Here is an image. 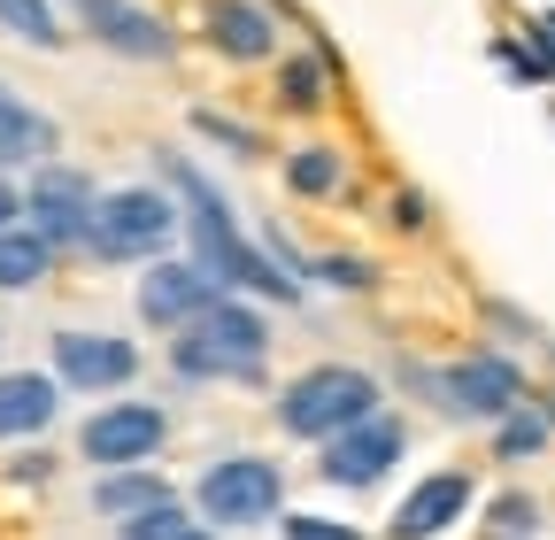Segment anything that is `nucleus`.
<instances>
[{
    "label": "nucleus",
    "instance_id": "f257e3e1",
    "mask_svg": "<svg viewBox=\"0 0 555 540\" xmlns=\"http://www.w3.org/2000/svg\"><path fill=\"white\" fill-rule=\"evenodd\" d=\"M155 170H163V185L178 193V232L193 240V262L217 270L224 294L240 286V294H262V301H301V279H294V270H278V255H262V247L240 232V217H232V201L217 193V178H201L178 147H163Z\"/></svg>",
    "mask_w": 555,
    "mask_h": 540
},
{
    "label": "nucleus",
    "instance_id": "f03ea898",
    "mask_svg": "<svg viewBox=\"0 0 555 540\" xmlns=\"http://www.w3.org/2000/svg\"><path fill=\"white\" fill-rule=\"evenodd\" d=\"M270 363V324L255 301H208L185 332H170V371L185 386H208V378H262Z\"/></svg>",
    "mask_w": 555,
    "mask_h": 540
},
{
    "label": "nucleus",
    "instance_id": "7ed1b4c3",
    "mask_svg": "<svg viewBox=\"0 0 555 540\" xmlns=\"http://www.w3.org/2000/svg\"><path fill=\"white\" fill-rule=\"evenodd\" d=\"M363 417H378V378L356 371V363H309L301 378L278 386V425H286L294 440L324 448L332 433L363 425Z\"/></svg>",
    "mask_w": 555,
    "mask_h": 540
},
{
    "label": "nucleus",
    "instance_id": "20e7f679",
    "mask_svg": "<svg viewBox=\"0 0 555 540\" xmlns=\"http://www.w3.org/2000/svg\"><path fill=\"white\" fill-rule=\"evenodd\" d=\"M170 240H178V193L170 185H116L93 209L86 255H101V262H155Z\"/></svg>",
    "mask_w": 555,
    "mask_h": 540
},
{
    "label": "nucleus",
    "instance_id": "39448f33",
    "mask_svg": "<svg viewBox=\"0 0 555 540\" xmlns=\"http://www.w3.org/2000/svg\"><path fill=\"white\" fill-rule=\"evenodd\" d=\"M201 525L217 532H247V525H270L278 510H286V471H278L270 455H217L201 471Z\"/></svg>",
    "mask_w": 555,
    "mask_h": 540
},
{
    "label": "nucleus",
    "instance_id": "423d86ee",
    "mask_svg": "<svg viewBox=\"0 0 555 540\" xmlns=\"http://www.w3.org/2000/svg\"><path fill=\"white\" fill-rule=\"evenodd\" d=\"M93 209H101V185L78 170V163H39L31 185H24V224L62 255V247H86L93 240Z\"/></svg>",
    "mask_w": 555,
    "mask_h": 540
},
{
    "label": "nucleus",
    "instance_id": "0eeeda50",
    "mask_svg": "<svg viewBox=\"0 0 555 540\" xmlns=\"http://www.w3.org/2000/svg\"><path fill=\"white\" fill-rule=\"evenodd\" d=\"M47 356H54V386H69V394H116L139 378V340L93 332V324H62Z\"/></svg>",
    "mask_w": 555,
    "mask_h": 540
},
{
    "label": "nucleus",
    "instance_id": "6e6552de",
    "mask_svg": "<svg viewBox=\"0 0 555 540\" xmlns=\"http://www.w3.org/2000/svg\"><path fill=\"white\" fill-rule=\"evenodd\" d=\"M208 301H224V279L201 270L193 255H155L139 270V324H155V332H185Z\"/></svg>",
    "mask_w": 555,
    "mask_h": 540
},
{
    "label": "nucleus",
    "instance_id": "1a4fd4ad",
    "mask_svg": "<svg viewBox=\"0 0 555 540\" xmlns=\"http://www.w3.org/2000/svg\"><path fill=\"white\" fill-rule=\"evenodd\" d=\"M163 440H170V417L155 410V401H108V410H93V417L78 425V455H86L93 471L147 463Z\"/></svg>",
    "mask_w": 555,
    "mask_h": 540
},
{
    "label": "nucleus",
    "instance_id": "9d476101",
    "mask_svg": "<svg viewBox=\"0 0 555 540\" xmlns=\"http://www.w3.org/2000/svg\"><path fill=\"white\" fill-rule=\"evenodd\" d=\"M401 455H409V425L378 410V417H363V425L332 433V440H324V455H317V471H324L332 487H378Z\"/></svg>",
    "mask_w": 555,
    "mask_h": 540
},
{
    "label": "nucleus",
    "instance_id": "9b49d317",
    "mask_svg": "<svg viewBox=\"0 0 555 540\" xmlns=\"http://www.w3.org/2000/svg\"><path fill=\"white\" fill-rule=\"evenodd\" d=\"M525 401V371L509 363V356H463V363H448L440 371V410L448 417H509Z\"/></svg>",
    "mask_w": 555,
    "mask_h": 540
},
{
    "label": "nucleus",
    "instance_id": "f8f14e48",
    "mask_svg": "<svg viewBox=\"0 0 555 540\" xmlns=\"http://www.w3.org/2000/svg\"><path fill=\"white\" fill-rule=\"evenodd\" d=\"M69 16H78L101 47L131 54V62H170L178 54V31L155 9H139V0H69Z\"/></svg>",
    "mask_w": 555,
    "mask_h": 540
},
{
    "label": "nucleus",
    "instance_id": "ddd939ff",
    "mask_svg": "<svg viewBox=\"0 0 555 540\" xmlns=\"http://www.w3.org/2000/svg\"><path fill=\"white\" fill-rule=\"evenodd\" d=\"M463 510H470V471H433L425 487H409V494H401L386 540H440Z\"/></svg>",
    "mask_w": 555,
    "mask_h": 540
},
{
    "label": "nucleus",
    "instance_id": "4468645a",
    "mask_svg": "<svg viewBox=\"0 0 555 540\" xmlns=\"http://www.w3.org/2000/svg\"><path fill=\"white\" fill-rule=\"evenodd\" d=\"M201 39L232 54V62H262L278 47V16L262 9V0H208L201 9Z\"/></svg>",
    "mask_w": 555,
    "mask_h": 540
},
{
    "label": "nucleus",
    "instance_id": "2eb2a0df",
    "mask_svg": "<svg viewBox=\"0 0 555 540\" xmlns=\"http://www.w3.org/2000/svg\"><path fill=\"white\" fill-rule=\"evenodd\" d=\"M62 410L54 371H0V448L9 440H39Z\"/></svg>",
    "mask_w": 555,
    "mask_h": 540
},
{
    "label": "nucleus",
    "instance_id": "dca6fc26",
    "mask_svg": "<svg viewBox=\"0 0 555 540\" xmlns=\"http://www.w3.org/2000/svg\"><path fill=\"white\" fill-rule=\"evenodd\" d=\"M54 116H39L24 93H9L0 86V170H16V163H47L54 155Z\"/></svg>",
    "mask_w": 555,
    "mask_h": 540
},
{
    "label": "nucleus",
    "instance_id": "f3484780",
    "mask_svg": "<svg viewBox=\"0 0 555 540\" xmlns=\"http://www.w3.org/2000/svg\"><path fill=\"white\" fill-rule=\"evenodd\" d=\"M163 502H178L170 494V479L163 471H147V463H124V471H101V487H93V510L101 517H139V510H163Z\"/></svg>",
    "mask_w": 555,
    "mask_h": 540
},
{
    "label": "nucleus",
    "instance_id": "a211bd4d",
    "mask_svg": "<svg viewBox=\"0 0 555 540\" xmlns=\"http://www.w3.org/2000/svg\"><path fill=\"white\" fill-rule=\"evenodd\" d=\"M54 270V247L16 217V224H0V294H31L39 279Z\"/></svg>",
    "mask_w": 555,
    "mask_h": 540
},
{
    "label": "nucleus",
    "instance_id": "6ab92c4d",
    "mask_svg": "<svg viewBox=\"0 0 555 540\" xmlns=\"http://www.w3.org/2000/svg\"><path fill=\"white\" fill-rule=\"evenodd\" d=\"M540 448H547V417L532 410V394H525L509 417H494V455H502V463H525V455H540Z\"/></svg>",
    "mask_w": 555,
    "mask_h": 540
},
{
    "label": "nucleus",
    "instance_id": "aec40b11",
    "mask_svg": "<svg viewBox=\"0 0 555 540\" xmlns=\"http://www.w3.org/2000/svg\"><path fill=\"white\" fill-rule=\"evenodd\" d=\"M0 31H9V39H24V47H62L54 0H0Z\"/></svg>",
    "mask_w": 555,
    "mask_h": 540
},
{
    "label": "nucleus",
    "instance_id": "412c9836",
    "mask_svg": "<svg viewBox=\"0 0 555 540\" xmlns=\"http://www.w3.org/2000/svg\"><path fill=\"white\" fill-rule=\"evenodd\" d=\"M286 185H294L301 201H324V193L339 185V155H332V147H301V155L286 163Z\"/></svg>",
    "mask_w": 555,
    "mask_h": 540
},
{
    "label": "nucleus",
    "instance_id": "4be33fe9",
    "mask_svg": "<svg viewBox=\"0 0 555 540\" xmlns=\"http://www.w3.org/2000/svg\"><path fill=\"white\" fill-rule=\"evenodd\" d=\"M193 532V510L185 502H163V510H139L116 525V540H185Z\"/></svg>",
    "mask_w": 555,
    "mask_h": 540
},
{
    "label": "nucleus",
    "instance_id": "5701e85b",
    "mask_svg": "<svg viewBox=\"0 0 555 540\" xmlns=\"http://www.w3.org/2000/svg\"><path fill=\"white\" fill-rule=\"evenodd\" d=\"M309 279H317V286H339V294H371L378 270H371L363 255H309Z\"/></svg>",
    "mask_w": 555,
    "mask_h": 540
},
{
    "label": "nucleus",
    "instance_id": "b1692460",
    "mask_svg": "<svg viewBox=\"0 0 555 540\" xmlns=\"http://www.w3.org/2000/svg\"><path fill=\"white\" fill-rule=\"evenodd\" d=\"M278 101H286V108H317L324 101V62L317 54H294L286 70H278Z\"/></svg>",
    "mask_w": 555,
    "mask_h": 540
},
{
    "label": "nucleus",
    "instance_id": "393cba45",
    "mask_svg": "<svg viewBox=\"0 0 555 540\" xmlns=\"http://www.w3.org/2000/svg\"><path fill=\"white\" fill-rule=\"evenodd\" d=\"M193 131H201V140H217L224 155H255V147H262L247 124H232V116H208V108H193Z\"/></svg>",
    "mask_w": 555,
    "mask_h": 540
},
{
    "label": "nucleus",
    "instance_id": "a878e982",
    "mask_svg": "<svg viewBox=\"0 0 555 540\" xmlns=\"http://www.w3.org/2000/svg\"><path fill=\"white\" fill-rule=\"evenodd\" d=\"M278 525H286V540H363V532H347L332 517H286V510H278Z\"/></svg>",
    "mask_w": 555,
    "mask_h": 540
},
{
    "label": "nucleus",
    "instance_id": "bb28decb",
    "mask_svg": "<svg viewBox=\"0 0 555 540\" xmlns=\"http://www.w3.org/2000/svg\"><path fill=\"white\" fill-rule=\"evenodd\" d=\"M532 517H540L532 494H502V502H494V525H502V532H532Z\"/></svg>",
    "mask_w": 555,
    "mask_h": 540
},
{
    "label": "nucleus",
    "instance_id": "cd10ccee",
    "mask_svg": "<svg viewBox=\"0 0 555 540\" xmlns=\"http://www.w3.org/2000/svg\"><path fill=\"white\" fill-rule=\"evenodd\" d=\"M393 224H401V232H425V224H433L425 193H409V185H401V193H393Z\"/></svg>",
    "mask_w": 555,
    "mask_h": 540
},
{
    "label": "nucleus",
    "instance_id": "c85d7f7f",
    "mask_svg": "<svg viewBox=\"0 0 555 540\" xmlns=\"http://www.w3.org/2000/svg\"><path fill=\"white\" fill-rule=\"evenodd\" d=\"M16 217H24V185L0 170V224H16Z\"/></svg>",
    "mask_w": 555,
    "mask_h": 540
},
{
    "label": "nucleus",
    "instance_id": "c756f323",
    "mask_svg": "<svg viewBox=\"0 0 555 540\" xmlns=\"http://www.w3.org/2000/svg\"><path fill=\"white\" fill-rule=\"evenodd\" d=\"M532 39H540V47H547V78H555V9H547V16H540V24H532Z\"/></svg>",
    "mask_w": 555,
    "mask_h": 540
},
{
    "label": "nucleus",
    "instance_id": "7c9ffc66",
    "mask_svg": "<svg viewBox=\"0 0 555 540\" xmlns=\"http://www.w3.org/2000/svg\"><path fill=\"white\" fill-rule=\"evenodd\" d=\"M185 540H217V532H208V525H193V532H185Z\"/></svg>",
    "mask_w": 555,
    "mask_h": 540
}]
</instances>
